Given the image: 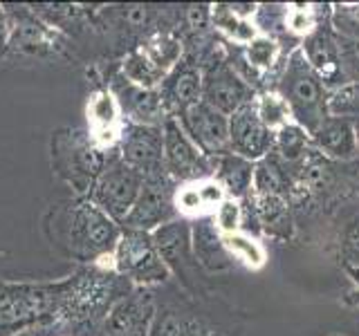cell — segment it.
Masks as SVG:
<instances>
[{"mask_svg": "<svg viewBox=\"0 0 359 336\" xmlns=\"http://www.w3.org/2000/svg\"><path fill=\"white\" fill-rule=\"evenodd\" d=\"M50 240L76 262L106 265L121 235V224L106 216L88 197H76L52 209Z\"/></svg>", "mask_w": 359, "mask_h": 336, "instance_id": "obj_1", "label": "cell"}, {"mask_svg": "<svg viewBox=\"0 0 359 336\" xmlns=\"http://www.w3.org/2000/svg\"><path fill=\"white\" fill-rule=\"evenodd\" d=\"M133 285L108 265H90L74 276L61 280L56 323H97L128 294Z\"/></svg>", "mask_w": 359, "mask_h": 336, "instance_id": "obj_2", "label": "cell"}, {"mask_svg": "<svg viewBox=\"0 0 359 336\" xmlns=\"http://www.w3.org/2000/svg\"><path fill=\"white\" fill-rule=\"evenodd\" d=\"M272 90H276L285 99L292 112V121L299 123L301 128H306L310 137L325 121V117H330V90L314 74L299 45L285 59L283 70L278 74V83Z\"/></svg>", "mask_w": 359, "mask_h": 336, "instance_id": "obj_3", "label": "cell"}, {"mask_svg": "<svg viewBox=\"0 0 359 336\" xmlns=\"http://www.w3.org/2000/svg\"><path fill=\"white\" fill-rule=\"evenodd\" d=\"M106 150L90 139L83 128H59L50 139V160L54 175L74 190L76 197H88L97 177L108 162Z\"/></svg>", "mask_w": 359, "mask_h": 336, "instance_id": "obj_4", "label": "cell"}, {"mask_svg": "<svg viewBox=\"0 0 359 336\" xmlns=\"http://www.w3.org/2000/svg\"><path fill=\"white\" fill-rule=\"evenodd\" d=\"M61 280L56 283H5L0 280V336L43 323H56Z\"/></svg>", "mask_w": 359, "mask_h": 336, "instance_id": "obj_5", "label": "cell"}, {"mask_svg": "<svg viewBox=\"0 0 359 336\" xmlns=\"http://www.w3.org/2000/svg\"><path fill=\"white\" fill-rule=\"evenodd\" d=\"M106 265L121 278H126L133 287H151L157 283H164L171 276L168 267L164 265L160 253H157L153 233L123 227L115 251H112Z\"/></svg>", "mask_w": 359, "mask_h": 336, "instance_id": "obj_6", "label": "cell"}, {"mask_svg": "<svg viewBox=\"0 0 359 336\" xmlns=\"http://www.w3.org/2000/svg\"><path fill=\"white\" fill-rule=\"evenodd\" d=\"M142 184H144V175L123 162L117 150H112L108 155L104 171H101L93 190H90L88 200L97 204L117 224H121L130 213L135 200H137Z\"/></svg>", "mask_w": 359, "mask_h": 336, "instance_id": "obj_7", "label": "cell"}, {"mask_svg": "<svg viewBox=\"0 0 359 336\" xmlns=\"http://www.w3.org/2000/svg\"><path fill=\"white\" fill-rule=\"evenodd\" d=\"M175 190L177 184L166 175V171L146 175L140 195L135 200L126 220L121 222V227L153 233L160 227H164V224L173 222L177 216Z\"/></svg>", "mask_w": 359, "mask_h": 336, "instance_id": "obj_8", "label": "cell"}, {"mask_svg": "<svg viewBox=\"0 0 359 336\" xmlns=\"http://www.w3.org/2000/svg\"><path fill=\"white\" fill-rule=\"evenodd\" d=\"M164 132V171L180 184H191L213 175V160L198 150V146L189 139L175 117H166L162 123Z\"/></svg>", "mask_w": 359, "mask_h": 336, "instance_id": "obj_9", "label": "cell"}, {"mask_svg": "<svg viewBox=\"0 0 359 336\" xmlns=\"http://www.w3.org/2000/svg\"><path fill=\"white\" fill-rule=\"evenodd\" d=\"M7 14V52L27 56H50L63 50L59 29L50 27L29 7L5 5Z\"/></svg>", "mask_w": 359, "mask_h": 336, "instance_id": "obj_10", "label": "cell"}, {"mask_svg": "<svg viewBox=\"0 0 359 336\" xmlns=\"http://www.w3.org/2000/svg\"><path fill=\"white\" fill-rule=\"evenodd\" d=\"M254 99L256 90L233 70L229 59L202 67V101L222 112L224 117H231Z\"/></svg>", "mask_w": 359, "mask_h": 336, "instance_id": "obj_11", "label": "cell"}, {"mask_svg": "<svg viewBox=\"0 0 359 336\" xmlns=\"http://www.w3.org/2000/svg\"><path fill=\"white\" fill-rule=\"evenodd\" d=\"M189 139L198 146L202 155L209 160H216L220 155L231 153L229 148V117L211 108L205 101H198L196 106L187 108L175 117Z\"/></svg>", "mask_w": 359, "mask_h": 336, "instance_id": "obj_12", "label": "cell"}, {"mask_svg": "<svg viewBox=\"0 0 359 336\" xmlns=\"http://www.w3.org/2000/svg\"><path fill=\"white\" fill-rule=\"evenodd\" d=\"M155 325V296L149 287H133L101 325V336H151Z\"/></svg>", "mask_w": 359, "mask_h": 336, "instance_id": "obj_13", "label": "cell"}, {"mask_svg": "<svg viewBox=\"0 0 359 336\" xmlns=\"http://www.w3.org/2000/svg\"><path fill=\"white\" fill-rule=\"evenodd\" d=\"M117 153L123 162L144 177L164 171V132L162 126L123 121Z\"/></svg>", "mask_w": 359, "mask_h": 336, "instance_id": "obj_14", "label": "cell"}, {"mask_svg": "<svg viewBox=\"0 0 359 336\" xmlns=\"http://www.w3.org/2000/svg\"><path fill=\"white\" fill-rule=\"evenodd\" d=\"M86 121H88V134L101 150L112 153L117 150L121 130H123V115L119 108V101L115 92L104 85L97 88L93 94L88 97L86 104Z\"/></svg>", "mask_w": 359, "mask_h": 336, "instance_id": "obj_15", "label": "cell"}, {"mask_svg": "<svg viewBox=\"0 0 359 336\" xmlns=\"http://www.w3.org/2000/svg\"><path fill=\"white\" fill-rule=\"evenodd\" d=\"M229 148L250 162L263 160L274 150V132L258 119L254 101L229 117Z\"/></svg>", "mask_w": 359, "mask_h": 336, "instance_id": "obj_16", "label": "cell"}, {"mask_svg": "<svg viewBox=\"0 0 359 336\" xmlns=\"http://www.w3.org/2000/svg\"><path fill=\"white\" fill-rule=\"evenodd\" d=\"M160 90L162 104L168 112V117H177L180 112L196 106L202 101V67L200 63L184 52L182 61H180L171 72L166 74Z\"/></svg>", "mask_w": 359, "mask_h": 336, "instance_id": "obj_17", "label": "cell"}, {"mask_svg": "<svg viewBox=\"0 0 359 336\" xmlns=\"http://www.w3.org/2000/svg\"><path fill=\"white\" fill-rule=\"evenodd\" d=\"M299 48L306 56L308 65L314 70L323 85L334 92L346 85V78L341 72V63H339V48H337V34L332 27H319L314 29L308 38H303L299 43Z\"/></svg>", "mask_w": 359, "mask_h": 336, "instance_id": "obj_18", "label": "cell"}, {"mask_svg": "<svg viewBox=\"0 0 359 336\" xmlns=\"http://www.w3.org/2000/svg\"><path fill=\"white\" fill-rule=\"evenodd\" d=\"M115 92L123 121L144 123V126H162L168 112L162 104L160 90H146L128 83L121 74L115 78V83L108 85Z\"/></svg>", "mask_w": 359, "mask_h": 336, "instance_id": "obj_19", "label": "cell"}, {"mask_svg": "<svg viewBox=\"0 0 359 336\" xmlns=\"http://www.w3.org/2000/svg\"><path fill=\"white\" fill-rule=\"evenodd\" d=\"M153 242L168 272L187 276L191 265L198 267L194 251H191V227L184 220H173L153 231Z\"/></svg>", "mask_w": 359, "mask_h": 336, "instance_id": "obj_20", "label": "cell"}, {"mask_svg": "<svg viewBox=\"0 0 359 336\" xmlns=\"http://www.w3.org/2000/svg\"><path fill=\"white\" fill-rule=\"evenodd\" d=\"M312 148L325 160L334 162H355L357 144L353 121L344 117H325L321 126L312 132Z\"/></svg>", "mask_w": 359, "mask_h": 336, "instance_id": "obj_21", "label": "cell"}, {"mask_svg": "<svg viewBox=\"0 0 359 336\" xmlns=\"http://www.w3.org/2000/svg\"><path fill=\"white\" fill-rule=\"evenodd\" d=\"M191 251L200 267L209 272H224L231 265V258L222 244V235L218 233L211 216L198 218L191 227Z\"/></svg>", "mask_w": 359, "mask_h": 336, "instance_id": "obj_22", "label": "cell"}, {"mask_svg": "<svg viewBox=\"0 0 359 336\" xmlns=\"http://www.w3.org/2000/svg\"><path fill=\"white\" fill-rule=\"evenodd\" d=\"M216 182L224 188L227 197L233 200H247L252 195V179H254V162L245 157L227 153L213 160V175Z\"/></svg>", "mask_w": 359, "mask_h": 336, "instance_id": "obj_23", "label": "cell"}, {"mask_svg": "<svg viewBox=\"0 0 359 336\" xmlns=\"http://www.w3.org/2000/svg\"><path fill=\"white\" fill-rule=\"evenodd\" d=\"M292 190V177L287 173V164L272 150L263 160L254 162V179H252V195L269 197L280 195L287 197Z\"/></svg>", "mask_w": 359, "mask_h": 336, "instance_id": "obj_24", "label": "cell"}, {"mask_svg": "<svg viewBox=\"0 0 359 336\" xmlns=\"http://www.w3.org/2000/svg\"><path fill=\"white\" fill-rule=\"evenodd\" d=\"M250 200H252V206L256 213L258 229L265 231L267 235H272V238L287 240L292 235V213H290L287 197H280V195L254 197V195H250Z\"/></svg>", "mask_w": 359, "mask_h": 336, "instance_id": "obj_25", "label": "cell"}, {"mask_svg": "<svg viewBox=\"0 0 359 336\" xmlns=\"http://www.w3.org/2000/svg\"><path fill=\"white\" fill-rule=\"evenodd\" d=\"M211 27L220 31L222 36H227L231 43L245 48L247 43L258 36V29L252 18H245L236 14L231 5H211Z\"/></svg>", "mask_w": 359, "mask_h": 336, "instance_id": "obj_26", "label": "cell"}, {"mask_svg": "<svg viewBox=\"0 0 359 336\" xmlns=\"http://www.w3.org/2000/svg\"><path fill=\"white\" fill-rule=\"evenodd\" d=\"M312 150V137L306 128L290 121L274 132V153L287 166H299Z\"/></svg>", "mask_w": 359, "mask_h": 336, "instance_id": "obj_27", "label": "cell"}, {"mask_svg": "<svg viewBox=\"0 0 359 336\" xmlns=\"http://www.w3.org/2000/svg\"><path fill=\"white\" fill-rule=\"evenodd\" d=\"M222 244L231 260H238L247 269H263L267 262V251L263 242L252 233L238 231V233L222 235Z\"/></svg>", "mask_w": 359, "mask_h": 336, "instance_id": "obj_28", "label": "cell"}, {"mask_svg": "<svg viewBox=\"0 0 359 336\" xmlns=\"http://www.w3.org/2000/svg\"><path fill=\"white\" fill-rule=\"evenodd\" d=\"M243 59L258 76L263 78L267 72H272L276 63L280 61V43L272 36L258 34L254 41H250L243 48Z\"/></svg>", "mask_w": 359, "mask_h": 336, "instance_id": "obj_29", "label": "cell"}, {"mask_svg": "<svg viewBox=\"0 0 359 336\" xmlns=\"http://www.w3.org/2000/svg\"><path fill=\"white\" fill-rule=\"evenodd\" d=\"M256 115L265 123V128L276 132L278 128H283L285 123L292 121V112L285 104V99L280 97L276 90H263L261 94H256L254 99Z\"/></svg>", "mask_w": 359, "mask_h": 336, "instance_id": "obj_30", "label": "cell"}, {"mask_svg": "<svg viewBox=\"0 0 359 336\" xmlns=\"http://www.w3.org/2000/svg\"><path fill=\"white\" fill-rule=\"evenodd\" d=\"M319 27L321 14L317 5H285V34L303 41Z\"/></svg>", "mask_w": 359, "mask_h": 336, "instance_id": "obj_31", "label": "cell"}, {"mask_svg": "<svg viewBox=\"0 0 359 336\" xmlns=\"http://www.w3.org/2000/svg\"><path fill=\"white\" fill-rule=\"evenodd\" d=\"M330 27L337 36L359 41V3H337L330 7Z\"/></svg>", "mask_w": 359, "mask_h": 336, "instance_id": "obj_32", "label": "cell"}, {"mask_svg": "<svg viewBox=\"0 0 359 336\" xmlns=\"http://www.w3.org/2000/svg\"><path fill=\"white\" fill-rule=\"evenodd\" d=\"M328 112L332 117L359 119V83H348L330 92Z\"/></svg>", "mask_w": 359, "mask_h": 336, "instance_id": "obj_33", "label": "cell"}, {"mask_svg": "<svg viewBox=\"0 0 359 336\" xmlns=\"http://www.w3.org/2000/svg\"><path fill=\"white\" fill-rule=\"evenodd\" d=\"M211 220H213V224H216V229H218L220 235H229V233L243 231V220H245L243 202L227 197L216 211H213Z\"/></svg>", "mask_w": 359, "mask_h": 336, "instance_id": "obj_34", "label": "cell"}, {"mask_svg": "<svg viewBox=\"0 0 359 336\" xmlns=\"http://www.w3.org/2000/svg\"><path fill=\"white\" fill-rule=\"evenodd\" d=\"M175 211H177V216L194 218V220L209 216L205 204H202V197L198 193V184L196 182L177 186V190H175Z\"/></svg>", "mask_w": 359, "mask_h": 336, "instance_id": "obj_35", "label": "cell"}, {"mask_svg": "<svg viewBox=\"0 0 359 336\" xmlns=\"http://www.w3.org/2000/svg\"><path fill=\"white\" fill-rule=\"evenodd\" d=\"M337 48H339V63H341L346 85L359 83V41H348L337 36Z\"/></svg>", "mask_w": 359, "mask_h": 336, "instance_id": "obj_36", "label": "cell"}, {"mask_svg": "<svg viewBox=\"0 0 359 336\" xmlns=\"http://www.w3.org/2000/svg\"><path fill=\"white\" fill-rule=\"evenodd\" d=\"M160 336H213L205 325H200L198 321L191 318H166L162 325Z\"/></svg>", "mask_w": 359, "mask_h": 336, "instance_id": "obj_37", "label": "cell"}, {"mask_svg": "<svg viewBox=\"0 0 359 336\" xmlns=\"http://www.w3.org/2000/svg\"><path fill=\"white\" fill-rule=\"evenodd\" d=\"M198 184V193L202 197V204H205L209 216H213V211H216L224 200H227V193H224V188L216 182L213 177H207V179H200Z\"/></svg>", "mask_w": 359, "mask_h": 336, "instance_id": "obj_38", "label": "cell"}, {"mask_svg": "<svg viewBox=\"0 0 359 336\" xmlns=\"http://www.w3.org/2000/svg\"><path fill=\"white\" fill-rule=\"evenodd\" d=\"M56 325L59 323H43V325H34V328H27V330H20L11 336H56Z\"/></svg>", "mask_w": 359, "mask_h": 336, "instance_id": "obj_39", "label": "cell"}, {"mask_svg": "<svg viewBox=\"0 0 359 336\" xmlns=\"http://www.w3.org/2000/svg\"><path fill=\"white\" fill-rule=\"evenodd\" d=\"M7 52V14L5 5H0V56Z\"/></svg>", "mask_w": 359, "mask_h": 336, "instance_id": "obj_40", "label": "cell"}, {"mask_svg": "<svg viewBox=\"0 0 359 336\" xmlns=\"http://www.w3.org/2000/svg\"><path fill=\"white\" fill-rule=\"evenodd\" d=\"M353 121V130H355V144H357V160H359V119H351Z\"/></svg>", "mask_w": 359, "mask_h": 336, "instance_id": "obj_41", "label": "cell"}, {"mask_svg": "<svg viewBox=\"0 0 359 336\" xmlns=\"http://www.w3.org/2000/svg\"><path fill=\"white\" fill-rule=\"evenodd\" d=\"M56 336H63V334H56Z\"/></svg>", "mask_w": 359, "mask_h": 336, "instance_id": "obj_42", "label": "cell"}]
</instances>
